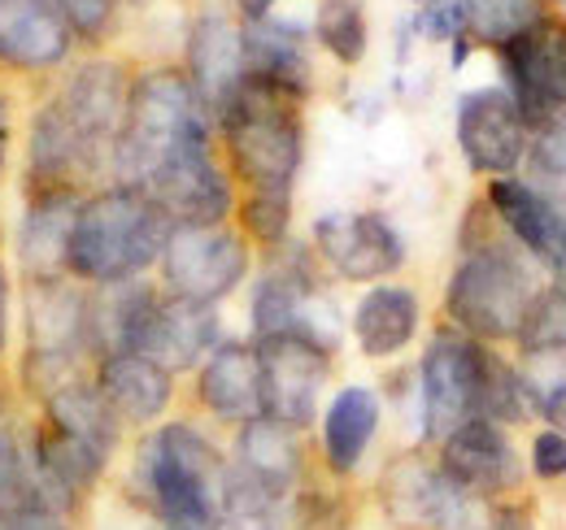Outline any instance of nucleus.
<instances>
[{
	"mask_svg": "<svg viewBox=\"0 0 566 530\" xmlns=\"http://www.w3.org/2000/svg\"><path fill=\"white\" fill-rule=\"evenodd\" d=\"M231 487V457L197 422L144 431L132 462V496L157 530H218Z\"/></svg>",
	"mask_w": 566,
	"mask_h": 530,
	"instance_id": "f257e3e1",
	"label": "nucleus"
},
{
	"mask_svg": "<svg viewBox=\"0 0 566 530\" xmlns=\"http://www.w3.org/2000/svg\"><path fill=\"white\" fill-rule=\"evenodd\" d=\"M541 265L532 262L493 218L484 204L480 235L467 226L462 257L444 287V318L449 327L480 343H514V335L527 318V305L541 292Z\"/></svg>",
	"mask_w": 566,
	"mask_h": 530,
	"instance_id": "f03ea898",
	"label": "nucleus"
},
{
	"mask_svg": "<svg viewBox=\"0 0 566 530\" xmlns=\"http://www.w3.org/2000/svg\"><path fill=\"white\" fill-rule=\"evenodd\" d=\"M296 96L244 78L218 109V148L240 197H292L305 161V118Z\"/></svg>",
	"mask_w": 566,
	"mask_h": 530,
	"instance_id": "7ed1b4c3",
	"label": "nucleus"
},
{
	"mask_svg": "<svg viewBox=\"0 0 566 530\" xmlns=\"http://www.w3.org/2000/svg\"><path fill=\"white\" fill-rule=\"evenodd\" d=\"M170 226L175 222L157 209V200L144 188L105 183V188L87 192L78 204L66 274L78 278L83 287H109V283L144 278L161 262Z\"/></svg>",
	"mask_w": 566,
	"mask_h": 530,
	"instance_id": "20e7f679",
	"label": "nucleus"
},
{
	"mask_svg": "<svg viewBox=\"0 0 566 530\" xmlns=\"http://www.w3.org/2000/svg\"><path fill=\"white\" fill-rule=\"evenodd\" d=\"M192 144H218V127L184 66H148L132 74L127 123L114 144L109 183L144 188L161 161Z\"/></svg>",
	"mask_w": 566,
	"mask_h": 530,
	"instance_id": "39448f33",
	"label": "nucleus"
},
{
	"mask_svg": "<svg viewBox=\"0 0 566 530\" xmlns=\"http://www.w3.org/2000/svg\"><path fill=\"white\" fill-rule=\"evenodd\" d=\"M379 505L397 530H489L496 513V500L458 487L440 462H427L419 453L384 465Z\"/></svg>",
	"mask_w": 566,
	"mask_h": 530,
	"instance_id": "423d86ee",
	"label": "nucleus"
},
{
	"mask_svg": "<svg viewBox=\"0 0 566 530\" xmlns=\"http://www.w3.org/2000/svg\"><path fill=\"white\" fill-rule=\"evenodd\" d=\"M493 343L440 327L427 339L419 361V426L423 444H444L462 422L480 417L484 374H489Z\"/></svg>",
	"mask_w": 566,
	"mask_h": 530,
	"instance_id": "0eeeda50",
	"label": "nucleus"
},
{
	"mask_svg": "<svg viewBox=\"0 0 566 530\" xmlns=\"http://www.w3.org/2000/svg\"><path fill=\"white\" fill-rule=\"evenodd\" d=\"M253 269V244L240 235V226L218 222V226H170L166 248H161V292L218 305L227 300Z\"/></svg>",
	"mask_w": 566,
	"mask_h": 530,
	"instance_id": "6e6552de",
	"label": "nucleus"
},
{
	"mask_svg": "<svg viewBox=\"0 0 566 530\" xmlns=\"http://www.w3.org/2000/svg\"><path fill=\"white\" fill-rule=\"evenodd\" d=\"M262 365V417H275L292 431H310L318 422V404L332 379V348L301 331L253 339Z\"/></svg>",
	"mask_w": 566,
	"mask_h": 530,
	"instance_id": "1a4fd4ad",
	"label": "nucleus"
},
{
	"mask_svg": "<svg viewBox=\"0 0 566 530\" xmlns=\"http://www.w3.org/2000/svg\"><path fill=\"white\" fill-rule=\"evenodd\" d=\"M144 192L157 200V209L175 222V226H218L235 218V179L218 152V144H192L184 152H175L170 161H161Z\"/></svg>",
	"mask_w": 566,
	"mask_h": 530,
	"instance_id": "9d476101",
	"label": "nucleus"
},
{
	"mask_svg": "<svg viewBox=\"0 0 566 530\" xmlns=\"http://www.w3.org/2000/svg\"><path fill=\"white\" fill-rule=\"evenodd\" d=\"M310 248L345 283H384L406 265V235L379 209H345L314 218Z\"/></svg>",
	"mask_w": 566,
	"mask_h": 530,
	"instance_id": "9b49d317",
	"label": "nucleus"
},
{
	"mask_svg": "<svg viewBox=\"0 0 566 530\" xmlns=\"http://www.w3.org/2000/svg\"><path fill=\"white\" fill-rule=\"evenodd\" d=\"M453 139L471 174L505 179L518 174L532 148V127L505 87H475L458 100Z\"/></svg>",
	"mask_w": 566,
	"mask_h": 530,
	"instance_id": "f8f14e48",
	"label": "nucleus"
},
{
	"mask_svg": "<svg viewBox=\"0 0 566 530\" xmlns=\"http://www.w3.org/2000/svg\"><path fill=\"white\" fill-rule=\"evenodd\" d=\"M501 87L514 96L527 127H545L566 109V18H545L496 53Z\"/></svg>",
	"mask_w": 566,
	"mask_h": 530,
	"instance_id": "ddd939ff",
	"label": "nucleus"
},
{
	"mask_svg": "<svg viewBox=\"0 0 566 530\" xmlns=\"http://www.w3.org/2000/svg\"><path fill=\"white\" fill-rule=\"evenodd\" d=\"M127 96H132V70L118 57H83L66 70L57 92L49 96L62 118L87 144H96L114 161V144L127 123Z\"/></svg>",
	"mask_w": 566,
	"mask_h": 530,
	"instance_id": "4468645a",
	"label": "nucleus"
},
{
	"mask_svg": "<svg viewBox=\"0 0 566 530\" xmlns=\"http://www.w3.org/2000/svg\"><path fill=\"white\" fill-rule=\"evenodd\" d=\"M436 448H440L436 453L440 469L458 487H467V491H475L484 500H514L523 491L527 465L514 448L510 426H496L489 417H471Z\"/></svg>",
	"mask_w": 566,
	"mask_h": 530,
	"instance_id": "2eb2a0df",
	"label": "nucleus"
},
{
	"mask_svg": "<svg viewBox=\"0 0 566 530\" xmlns=\"http://www.w3.org/2000/svg\"><path fill=\"white\" fill-rule=\"evenodd\" d=\"M484 204L493 209L501 231L549 274V283L566 287V209L558 200H549L536 183L505 174L493 179Z\"/></svg>",
	"mask_w": 566,
	"mask_h": 530,
	"instance_id": "dca6fc26",
	"label": "nucleus"
},
{
	"mask_svg": "<svg viewBox=\"0 0 566 530\" xmlns=\"http://www.w3.org/2000/svg\"><path fill=\"white\" fill-rule=\"evenodd\" d=\"M184 74L213 118L244 83V22L231 13V0H206L184 40Z\"/></svg>",
	"mask_w": 566,
	"mask_h": 530,
	"instance_id": "f3484780",
	"label": "nucleus"
},
{
	"mask_svg": "<svg viewBox=\"0 0 566 530\" xmlns=\"http://www.w3.org/2000/svg\"><path fill=\"white\" fill-rule=\"evenodd\" d=\"M231 474L262 500L292 505V496L305 487V431H292L275 417H253L235 426Z\"/></svg>",
	"mask_w": 566,
	"mask_h": 530,
	"instance_id": "a211bd4d",
	"label": "nucleus"
},
{
	"mask_svg": "<svg viewBox=\"0 0 566 530\" xmlns=\"http://www.w3.org/2000/svg\"><path fill=\"white\" fill-rule=\"evenodd\" d=\"M74 31L53 0H0V70L49 74L74 53Z\"/></svg>",
	"mask_w": 566,
	"mask_h": 530,
	"instance_id": "6ab92c4d",
	"label": "nucleus"
},
{
	"mask_svg": "<svg viewBox=\"0 0 566 530\" xmlns=\"http://www.w3.org/2000/svg\"><path fill=\"white\" fill-rule=\"evenodd\" d=\"M222 343V318L218 305H201V300H184L161 292L148 327L140 339V357L157 361L170 374L184 370H201V361Z\"/></svg>",
	"mask_w": 566,
	"mask_h": 530,
	"instance_id": "aec40b11",
	"label": "nucleus"
},
{
	"mask_svg": "<svg viewBox=\"0 0 566 530\" xmlns=\"http://www.w3.org/2000/svg\"><path fill=\"white\" fill-rule=\"evenodd\" d=\"M92 383L105 396V404L114 409V417L132 431H153L175 400V374L140 352L101 357L92 365Z\"/></svg>",
	"mask_w": 566,
	"mask_h": 530,
	"instance_id": "412c9836",
	"label": "nucleus"
},
{
	"mask_svg": "<svg viewBox=\"0 0 566 530\" xmlns=\"http://www.w3.org/2000/svg\"><path fill=\"white\" fill-rule=\"evenodd\" d=\"M197 404L213 422L244 426L262 417V365L253 339H222L197 370Z\"/></svg>",
	"mask_w": 566,
	"mask_h": 530,
	"instance_id": "4be33fe9",
	"label": "nucleus"
},
{
	"mask_svg": "<svg viewBox=\"0 0 566 530\" xmlns=\"http://www.w3.org/2000/svg\"><path fill=\"white\" fill-rule=\"evenodd\" d=\"M244 78L280 87L287 96L305 100L314 92V62L305 26L287 22L280 13L262 22H244Z\"/></svg>",
	"mask_w": 566,
	"mask_h": 530,
	"instance_id": "5701e85b",
	"label": "nucleus"
},
{
	"mask_svg": "<svg viewBox=\"0 0 566 530\" xmlns=\"http://www.w3.org/2000/svg\"><path fill=\"white\" fill-rule=\"evenodd\" d=\"M78 204H83V192H27V209L18 218V240H13V253L27 278L66 274Z\"/></svg>",
	"mask_w": 566,
	"mask_h": 530,
	"instance_id": "b1692460",
	"label": "nucleus"
},
{
	"mask_svg": "<svg viewBox=\"0 0 566 530\" xmlns=\"http://www.w3.org/2000/svg\"><path fill=\"white\" fill-rule=\"evenodd\" d=\"M354 339L361 348V357L370 361H388L397 352H406L415 343V335L423 327V305L419 292L406 283H375L361 292V300L354 305Z\"/></svg>",
	"mask_w": 566,
	"mask_h": 530,
	"instance_id": "393cba45",
	"label": "nucleus"
},
{
	"mask_svg": "<svg viewBox=\"0 0 566 530\" xmlns=\"http://www.w3.org/2000/svg\"><path fill=\"white\" fill-rule=\"evenodd\" d=\"M375 435H379V396H375V388H361V383L340 388L332 396V404L323 409V422H318V444H323L327 474L332 478L357 474V465L366 462Z\"/></svg>",
	"mask_w": 566,
	"mask_h": 530,
	"instance_id": "a878e982",
	"label": "nucleus"
},
{
	"mask_svg": "<svg viewBox=\"0 0 566 530\" xmlns=\"http://www.w3.org/2000/svg\"><path fill=\"white\" fill-rule=\"evenodd\" d=\"M40 409H44L40 417H49L53 426H62L66 435L83 439V444H92L96 453H105V457L114 462V453H118L127 426L114 417V409L105 404V396L96 392L92 379H74V383H66V388H57Z\"/></svg>",
	"mask_w": 566,
	"mask_h": 530,
	"instance_id": "bb28decb",
	"label": "nucleus"
},
{
	"mask_svg": "<svg viewBox=\"0 0 566 530\" xmlns=\"http://www.w3.org/2000/svg\"><path fill=\"white\" fill-rule=\"evenodd\" d=\"M467 9V35L475 49H493L501 53L505 44H514L518 35H527L536 22L549 18L545 0H462Z\"/></svg>",
	"mask_w": 566,
	"mask_h": 530,
	"instance_id": "cd10ccee",
	"label": "nucleus"
},
{
	"mask_svg": "<svg viewBox=\"0 0 566 530\" xmlns=\"http://www.w3.org/2000/svg\"><path fill=\"white\" fill-rule=\"evenodd\" d=\"M314 44L340 62V66H361L370 49V22L361 0H318L314 9Z\"/></svg>",
	"mask_w": 566,
	"mask_h": 530,
	"instance_id": "c85d7f7f",
	"label": "nucleus"
},
{
	"mask_svg": "<svg viewBox=\"0 0 566 530\" xmlns=\"http://www.w3.org/2000/svg\"><path fill=\"white\" fill-rule=\"evenodd\" d=\"M514 348L523 361H541V357H566V287L549 283L536 292V300L527 305V318L514 335Z\"/></svg>",
	"mask_w": 566,
	"mask_h": 530,
	"instance_id": "c756f323",
	"label": "nucleus"
},
{
	"mask_svg": "<svg viewBox=\"0 0 566 530\" xmlns=\"http://www.w3.org/2000/svg\"><path fill=\"white\" fill-rule=\"evenodd\" d=\"M523 383H527V404L532 417H541L549 431L566 435V357H541L523 365Z\"/></svg>",
	"mask_w": 566,
	"mask_h": 530,
	"instance_id": "7c9ffc66",
	"label": "nucleus"
},
{
	"mask_svg": "<svg viewBox=\"0 0 566 530\" xmlns=\"http://www.w3.org/2000/svg\"><path fill=\"white\" fill-rule=\"evenodd\" d=\"M53 4L62 9V18H66V26L74 31V40L96 49V44L109 40L123 0H53Z\"/></svg>",
	"mask_w": 566,
	"mask_h": 530,
	"instance_id": "2f4dec72",
	"label": "nucleus"
},
{
	"mask_svg": "<svg viewBox=\"0 0 566 530\" xmlns=\"http://www.w3.org/2000/svg\"><path fill=\"white\" fill-rule=\"evenodd\" d=\"M410 26L419 35H427V40H436V44H449V49L458 40H471L467 35V9H462V0H423L415 9Z\"/></svg>",
	"mask_w": 566,
	"mask_h": 530,
	"instance_id": "473e14b6",
	"label": "nucleus"
},
{
	"mask_svg": "<svg viewBox=\"0 0 566 530\" xmlns=\"http://www.w3.org/2000/svg\"><path fill=\"white\" fill-rule=\"evenodd\" d=\"M527 474L541 483H558L566 478V435L563 431H536L532 439V457H527Z\"/></svg>",
	"mask_w": 566,
	"mask_h": 530,
	"instance_id": "72a5a7b5",
	"label": "nucleus"
},
{
	"mask_svg": "<svg viewBox=\"0 0 566 530\" xmlns=\"http://www.w3.org/2000/svg\"><path fill=\"white\" fill-rule=\"evenodd\" d=\"M0 530H71L57 513H0Z\"/></svg>",
	"mask_w": 566,
	"mask_h": 530,
	"instance_id": "f704fd0d",
	"label": "nucleus"
},
{
	"mask_svg": "<svg viewBox=\"0 0 566 530\" xmlns=\"http://www.w3.org/2000/svg\"><path fill=\"white\" fill-rule=\"evenodd\" d=\"M9 152H13V96L0 87V179L9 170Z\"/></svg>",
	"mask_w": 566,
	"mask_h": 530,
	"instance_id": "c9c22d12",
	"label": "nucleus"
},
{
	"mask_svg": "<svg viewBox=\"0 0 566 530\" xmlns=\"http://www.w3.org/2000/svg\"><path fill=\"white\" fill-rule=\"evenodd\" d=\"M231 13L240 22H262V18L275 13V0H231Z\"/></svg>",
	"mask_w": 566,
	"mask_h": 530,
	"instance_id": "e433bc0d",
	"label": "nucleus"
},
{
	"mask_svg": "<svg viewBox=\"0 0 566 530\" xmlns=\"http://www.w3.org/2000/svg\"><path fill=\"white\" fill-rule=\"evenodd\" d=\"M9 352V269H4V257H0V361Z\"/></svg>",
	"mask_w": 566,
	"mask_h": 530,
	"instance_id": "4c0bfd02",
	"label": "nucleus"
},
{
	"mask_svg": "<svg viewBox=\"0 0 566 530\" xmlns=\"http://www.w3.org/2000/svg\"><path fill=\"white\" fill-rule=\"evenodd\" d=\"M545 4H554V9H563L566 13V0H545Z\"/></svg>",
	"mask_w": 566,
	"mask_h": 530,
	"instance_id": "58836bf2",
	"label": "nucleus"
}]
</instances>
